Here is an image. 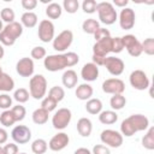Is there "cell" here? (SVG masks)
<instances>
[{"label": "cell", "mask_w": 154, "mask_h": 154, "mask_svg": "<svg viewBox=\"0 0 154 154\" xmlns=\"http://www.w3.org/2000/svg\"><path fill=\"white\" fill-rule=\"evenodd\" d=\"M149 128V119L144 114H131L120 124V134L123 137H131L136 132L146 131Z\"/></svg>", "instance_id": "obj_1"}, {"label": "cell", "mask_w": 154, "mask_h": 154, "mask_svg": "<svg viewBox=\"0 0 154 154\" xmlns=\"http://www.w3.org/2000/svg\"><path fill=\"white\" fill-rule=\"evenodd\" d=\"M23 34V25L19 22H13L6 24L2 31L0 32V43L4 46H13Z\"/></svg>", "instance_id": "obj_2"}, {"label": "cell", "mask_w": 154, "mask_h": 154, "mask_svg": "<svg viewBox=\"0 0 154 154\" xmlns=\"http://www.w3.org/2000/svg\"><path fill=\"white\" fill-rule=\"evenodd\" d=\"M47 93V79L43 75H35L29 81V94L35 100H42Z\"/></svg>", "instance_id": "obj_3"}, {"label": "cell", "mask_w": 154, "mask_h": 154, "mask_svg": "<svg viewBox=\"0 0 154 154\" xmlns=\"http://www.w3.org/2000/svg\"><path fill=\"white\" fill-rule=\"evenodd\" d=\"M96 11H97L100 22L106 24V25L113 24L118 18V14H117V11H116L114 6L108 1L99 2L97 7H96Z\"/></svg>", "instance_id": "obj_4"}, {"label": "cell", "mask_w": 154, "mask_h": 154, "mask_svg": "<svg viewBox=\"0 0 154 154\" xmlns=\"http://www.w3.org/2000/svg\"><path fill=\"white\" fill-rule=\"evenodd\" d=\"M43 65H45V69L51 72L61 71V70L69 67L65 53L64 54H52V55L46 57L43 59Z\"/></svg>", "instance_id": "obj_5"}, {"label": "cell", "mask_w": 154, "mask_h": 154, "mask_svg": "<svg viewBox=\"0 0 154 154\" xmlns=\"http://www.w3.org/2000/svg\"><path fill=\"white\" fill-rule=\"evenodd\" d=\"M100 140L101 142L111 148H119L123 144L124 137L119 131L112 130V129H106L101 132L100 135Z\"/></svg>", "instance_id": "obj_6"}, {"label": "cell", "mask_w": 154, "mask_h": 154, "mask_svg": "<svg viewBox=\"0 0 154 154\" xmlns=\"http://www.w3.org/2000/svg\"><path fill=\"white\" fill-rule=\"evenodd\" d=\"M71 118H72V113L69 108L65 107L59 108L52 117V125L57 130H64L70 124Z\"/></svg>", "instance_id": "obj_7"}, {"label": "cell", "mask_w": 154, "mask_h": 154, "mask_svg": "<svg viewBox=\"0 0 154 154\" xmlns=\"http://www.w3.org/2000/svg\"><path fill=\"white\" fill-rule=\"evenodd\" d=\"M129 82L131 87L136 90H146L149 88V78L147 73L142 70H134L129 76Z\"/></svg>", "instance_id": "obj_8"}, {"label": "cell", "mask_w": 154, "mask_h": 154, "mask_svg": "<svg viewBox=\"0 0 154 154\" xmlns=\"http://www.w3.org/2000/svg\"><path fill=\"white\" fill-rule=\"evenodd\" d=\"M122 42H123V47L128 51V53L134 57V58H137L142 54V46H141V42L138 41V38L135 36V35H131V34H128V35H124L122 37Z\"/></svg>", "instance_id": "obj_9"}, {"label": "cell", "mask_w": 154, "mask_h": 154, "mask_svg": "<svg viewBox=\"0 0 154 154\" xmlns=\"http://www.w3.org/2000/svg\"><path fill=\"white\" fill-rule=\"evenodd\" d=\"M73 41V32L71 30H63L57 37L53 38V49L57 52L66 51Z\"/></svg>", "instance_id": "obj_10"}, {"label": "cell", "mask_w": 154, "mask_h": 154, "mask_svg": "<svg viewBox=\"0 0 154 154\" xmlns=\"http://www.w3.org/2000/svg\"><path fill=\"white\" fill-rule=\"evenodd\" d=\"M37 35H38V38L45 43L53 41V38H54V24L49 19L41 20L38 24Z\"/></svg>", "instance_id": "obj_11"}, {"label": "cell", "mask_w": 154, "mask_h": 154, "mask_svg": "<svg viewBox=\"0 0 154 154\" xmlns=\"http://www.w3.org/2000/svg\"><path fill=\"white\" fill-rule=\"evenodd\" d=\"M103 66L106 67V70L112 75V76H120L124 72L125 69V64L120 58L117 57H106L105 61H103Z\"/></svg>", "instance_id": "obj_12"}, {"label": "cell", "mask_w": 154, "mask_h": 154, "mask_svg": "<svg viewBox=\"0 0 154 154\" xmlns=\"http://www.w3.org/2000/svg\"><path fill=\"white\" fill-rule=\"evenodd\" d=\"M11 137L17 144H25L31 140V130L25 125H17L12 129Z\"/></svg>", "instance_id": "obj_13"}, {"label": "cell", "mask_w": 154, "mask_h": 154, "mask_svg": "<svg viewBox=\"0 0 154 154\" xmlns=\"http://www.w3.org/2000/svg\"><path fill=\"white\" fill-rule=\"evenodd\" d=\"M102 90L106 94H123L125 90V83L120 78H108L102 83Z\"/></svg>", "instance_id": "obj_14"}, {"label": "cell", "mask_w": 154, "mask_h": 154, "mask_svg": "<svg viewBox=\"0 0 154 154\" xmlns=\"http://www.w3.org/2000/svg\"><path fill=\"white\" fill-rule=\"evenodd\" d=\"M136 22L135 11L130 7H124L119 13V25L124 30H130L134 28Z\"/></svg>", "instance_id": "obj_15"}, {"label": "cell", "mask_w": 154, "mask_h": 154, "mask_svg": "<svg viewBox=\"0 0 154 154\" xmlns=\"http://www.w3.org/2000/svg\"><path fill=\"white\" fill-rule=\"evenodd\" d=\"M35 70L34 60L29 57L20 58L16 64V71L20 77H31Z\"/></svg>", "instance_id": "obj_16"}, {"label": "cell", "mask_w": 154, "mask_h": 154, "mask_svg": "<svg viewBox=\"0 0 154 154\" xmlns=\"http://www.w3.org/2000/svg\"><path fill=\"white\" fill-rule=\"evenodd\" d=\"M112 52V37L108 36L106 38L95 41L93 46V55L100 57V58H106L108 53Z\"/></svg>", "instance_id": "obj_17"}, {"label": "cell", "mask_w": 154, "mask_h": 154, "mask_svg": "<svg viewBox=\"0 0 154 154\" xmlns=\"http://www.w3.org/2000/svg\"><path fill=\"white\" fill-rule=\"evenodd\" d=\"M69 142H70V137H69L67 134H65V132H58L57 135H54L49 140L48 148L51 150H53V152H60V150H63L64 148L67 147Z\"/></svg>", "instance_id": "obj_18"}, {"label": "cell", "mask_w": 154, "mask_h": 154, "mask_svg": "<svg viewBox=\"0 0 154 154\" xmlns=\"http://www.w3.org/2000/svg\"><path fill=\"white\" fill-rule=\"evenodd\" d=\"M81 77L85 82H94L99 77V66H96L94 63H87L83 65L81 70Z\"/></svg>", "instance_id": "obj_19"}, {"label": "cell", "mask_w": 154, "mask_h": 154, "mask_svg": "<svg viewBox=\"0 0 154 154\" xmlns=\"http://www.w3.org/2000/svg\"><path fill=\"white\" fill-rule=\"evenodd\" d=\"M61 82L64 84V87H66L67 89H72L73 87L77 85L78 83V76H77V72L72 69H69L66 70L63 76H61Z\"/></svg>", "instance_id": "obj_20"}, {"label": "cell", "mask_w": 154, "mask_h": 154, "mask_svg": "<svg viewBox=\"0 0 154 154\" xmlns=\"http://www.w3.org/2000/svg\"><path fill=\"white\" fill-rule=\"evenodd\" d=\"M93 93H94V89L90 84L88 83H82L79 84L77 88H76V97L78 100H82V101H88L89 99H91L93 96Z\"/></svg>", "instance_id": "obj_21"}, {"label": "cell", "mask_w": 154, "mask_h": 154, "mask_svg": "<svg viewBox=\"0 0 154 154\" xmlns=\"http://www.w3.org/2000/svg\"><path fill=\"white\" fill-rule=\"evenodd\" d=\"M77 131L82 137H89L93 131V124L89 118H79L77 122Z\"/></svg>", "instance_id": "obj_22"}, {"label": "cell", "mask_w": 154, "mask_h": 154, "mask_svg": "<svg viewBox=\"0 0 154 154\" xmlns=\"http://www.w3.org/2000/svg\"><path fill=\"white\" fill-rule=\"evenodd\" d=\"M37 22H38L37 14H36L35 12H31V11H30V12H28V11L24 12V13L22 14V17H20V24H22L23 26L28 28V29L36 26Z\"/></svg>", "instance_id": "obj_23"}, {"label": "cell", "mask_w": 154, "mask_h": 154, "mask_svg": "<svg viewBox=\"0 0 154 154\" xmlns=\"http://www.w3.org/2000/svg\"><path fill=\"white\" fill-rule=\"evenodd\" d=\"M85 111L89 113V114H93V116H96L99 114L101 111H102V102L100 99H89L85 103Z\"/></svg>", "instance_id": "obj_24"}, {"label": "cell", "mask_w": 154, "mask_h": 154, "mask_svg": "<svg viewBox=\"0 0 154 154\" xmlns=\"http://www.w3.org/2000/svg\"><path fill=\"white\" fill-rule=\"evenodd\" d=\"M14 88V81L13 78L8 75V73H5V72H1L0 73V91H11L13 90Z\"/></svg>", "instance_id": "obj_25"}, {"label": "cell", "mask_w": 154, "mask_h": 154, "mask_svg": "<svg viewBox=\"0 0 154 154\" xmlns=\"http://www.w3.org/2000/svg\"><path fill=\"white\" fill-rule=\"evenodd\" d=\"M99 120L101 124L111 125L118 120V114L116 113V111H101L99 113Z\"/></svg>", "instance_id": "obj_26"}, {"label": "cell", "mask_w": 154, "mask_h": 154, "mask_svg": "<svg viewBox=\"0 0 154 154\" xmlns=\"http://www.w3.org/2000/svg\"><path fill=\"white\" fill-rule=\"evenodd\" d=\"M48 117H49V112H47L46 109L43 108H36L34 112H32V122L37 125H43L48 122Z\"/></svg>", "instance_id": "obj_27"}, {"label": "cell", "mask_w": 154, "mask_h": 154, "mask_svg": "<svg viewBox=\"0 0 154 154\" xmlns=\"http://www.w3.org/2000/svg\"><path fill=\"white\" fill-rule=\"evenodd\" d=\"M63 13V7L58 2H51L46 7V16L49 19H58Z\"/></svg>", "instance_id": "obj_28"}, {"label": "cell", "mask_w": 154, "mask_h": 154, "mask_svg": "<svg viewBox=\"0 0 154 154\" xmlns=\"http://www.w3.org/2000/svg\"><path fill=\"white\" fill-rule=\"evenodd\" d=\"M142 146L143 148L148 149V150H153L154 149V128L149 126L147 129L146 135L142 137Z\"/></svg>", "instance_id": "obj_29"}, {"label": "cell", "mask_w": 154, "mask_h": 154, "mask_svg": "<svg viewBox=\"0 0 154 154\" xmlns=\"http://www.w3.org/2000/svg\"><path fill=\"white\" fill-rule=\"evenodd\" d=\"M99 28H100V23L94 18H88L82 23V29L85 34L94 35Z\"/></svg>", "instance_id": "obj_30"}, {"label": "cell", "mask_w": 154, "mask_h": 154, "mask_svg": "<svg viewBox=\"0 0 154 154\" xmlns=\"http://www.w3.org/2000/svg\"><path fill=\"white\" fill-rule=\"evenodd\" d=\"M48 149V143L43 138H36L31 143V152L34 154H45Z\"/></svg>", "instance_id": "obj_31"}, {"label": "cell", "mask_w": 154, "mask_h": 154, "mask_svg": "<svg viewBox=\"0 0 154 154\" xmlns=\"http://www.w3.org/2000/svg\"><path fill=\"white\" fill-rule=\"evenodd\" d=\"M125 105H126V99H125V96L123 94H116L109 100V106H111V108L113 111L122 109Z\"/></svg>", "instance_id": "obj_32"}, {"label": "cell", "mask_w": 154, "mask_h": 154, "mask_svg": "<svg viewBox=\"0 0 154 154\" xmlns=\"http://www.w3.org/2000/svg\"><path fill=\"white\" fill-rule=\"evenodd\" d=\"M0 123L1 125H4L5 128H8V126H12L14 123H16V119L11 112V109H5L1 114H0Z\"/></svg>", "instance_id": "obj_33"}, {"label": "cell", "mask_w": 154, "mask_h": 154, "mask_svg": "<svg viewBox=\"0 0 154 154\" xmlns=\"http://www.w3.org/2000/svg\"><path fill=\"white\" fill-rule=\"evenodd\" d=\"M48 96L52 97L54 101L60 102V101L65 97V90H64L61 87H59V85H54V87H52V88L49 89Z\"/></svg>", "instance_id": "obj_34"}, {"label": "cell", "mask_w": 154, "mask_h": 154, "mask_svg": "<svg viewBox=\"0 0 154 154\" xmlns=\"http://www.w3.org/2000/svg\"><path fill=\"white\" fill-rule=\"evenodd\" d=\"M29 97H30V94H29V91H28L25 88H18V89H16L14 93H13V99H14L18 103H24V102H26V101L29 100Z\"/></svg>", "instance_id": "obj_35"}, {"label": "cell", "mask_w": 154, "mask_h": 154, "mask_svg": "<svg viewBox=\"0 0 154 154\" xmlns=\"http://www.w3.org/2000/svg\"><path fill=\"white\" fill-rule=\"evenodd\" d=\"M0 18H1V20H4L7 24H10V23H13L14 22L16 13H14V11L11 7H5L0 12Z\"/></svg>", "instance_id": "obj_36"}, {"label": "cell", "mask_w": 154, "mask_h": 154, "mask_svg": "<svg viewBox=\"0 0 154 154\" xmlns=\"http://www.w3.org/2000/svg\"><path fill=\"white\" fill-rule=\"evenodd\" d=\"M11 112H12V114H13L16 122H22V120L25 118V116H26V109H25V107L22 106L20 103H18L17 106H13V107L11 108Z\"/></svg>", "instance_id": "obj_37"}, {"label": "cell", "mask_w": 154, "mask_h": 154, "mask_svg": "<svg viewBox=\"0 0 154 154\" xmlns=\"http://www.w3.org/2000/svg\"><path fill=\"white\" fill-rule=\"evenodd\" d=\"M78 7H79L78 0H64V2H63V8L67 13H70V14L76 13L77 10H78Z\"/></svg>", "instance_id": "obj_38"}, {"label": "cell", "mask_w": 154, "mask_h": 154, "mask_svg": "<svg viewBox=\"0 0 154 154\" xmlns=\"http://www.w3.org/2000/svg\"><path fill=\"white\" fill-rule=\"evenodd\" d=\"M142 46V53L144 52L147 55H153L154 54V38L148 37L143 42H141Z\"/></svg>", "instance_id": "obj_39"}, {"label": "cell", "mask_w": 154, "mask_h": 154, "mask_svg": "<svg viewBox=\"0 0 154 154\" xmlns=\"http://www.w3.org/2000/svg\"><path fill=\"white\" fill-rule=\"evenodd\" d=\"M57 105H58V102L54 101V100H53L52 97H49V96L43 97L42 101H41V108L46 109L47 112H52V111H54L55 107H57Z\"/></svg>", "instance_id": "obj_40"}, {"label": "cell", "mask_w": 154, "mask_h": 154, "mask_svg": "<svg viewBox=\"0 0 154 154\" xmlns=\"http://www.w3.org/2000/svg\"><path fill=\"white\" fill-rule=\"evenodd\" d=\"M96 7H97V2L95 0H84L82 2V10L85 13L91 14V13L96 12Z\"/></svg>", "instance_id": "obj_41"}, {"label": "cell", "mask_w": 154, "mask_h": 154, "mask_svg": "<svg viewBox=\"0 0 154 154\" xmlns=\"http://www.w3.org/2000/svg\"><path fill=\"white\" fill-rule=\"evenodd\" d=\"M30 55H31V59H36V60L45 59L46 58V49L42 46H36L31 49Z\"/></svg>", "instance_id": "obj_42"}, {"label": "cell", "mask_w": 154, "mask_h": 154, "mask_svg": "<svg viewBox=\"0 0 154 154\" xmlns=\"http://www.w3.org/2000/svg\"><path fill=\"white\" fill-rule=\"evenodd\" d=\"M12 106V97L8 94H0V108L8 109Z\"/></svg>", "instance_id": "obj_43"}, {"label": "cell", "mask_w": 154, "mask_h": 154, "mask_svg": "<svg viewBox=\"0 0 154 154\" xmlns=\"http://www.w3.org/2000/svg\"><path fill=\"white\" fill-rule=\"evenodd\" d=\"M123 49H124V47H123L122 37H119V36L112 37V53L117 54V53H120Z\"/></svg>", "instance_id": "obj_44"}, {"label": "cell", "mask_w": 154, "mask_h": 154, "mask_svg": "<svg viewBox=\"0 0 154 154\" xmlns=\"http://www.w3.org/2000/svg\"><path fill=\"white\" fill-rule=\"evenodd\" d=\"M65 55H66V59H67V66L69 67H72V66H75V65L78 64L79 57H78L77 53H75V52H67V53H65Z\"/></svg>", "instance_id": "obj_45"}, {"label": "cell", "mask_w": 154, "mask_h": 154, "mask_svg": "<svg viewBox=\"0 0 154 154\" xmlns=\"http://www.w3.org/2000/svg\"><path fill=\"white\" fill-rule=\"evenodd\" d=\"M2 154H18V146L17 143H6L2 147Z\"/></svg>", "instance_id": "obj_46"}, {"label": "cell", "mask_w": 154, "mask_h": 154, "mask_svg": "<svg viewBox=\"0 0 154 154\" xmlns=\"http://www.w3.org/2000/svg\"><path fill=\"white\" fill-rule=\"evenodd\" d=\"M108 36H111L109 30H108V29H106V28H101V26H100V28L96 30V32L94 34V38H95V41H99V40L106 38V37H108Z\"/></svg>", "instance_id": "obj_47"}, {"label": "cell", "mask_w": 154, "mask_h": 154, "mask_svg": "<svg viewBox=\"0 0 154 154\" xmlns=\"http://www.w3.org/2000/svg\"><path fill=\"white\" fill-rule=\"evenodd\" d=\"M91 154H111V150L105 144H95L93 147Z\"/></svg>", "instance_id": "obj_48"}, {"label": "cell", "mask_w": 154, "mask_h": 154, "mask_svg": "<svg viewBox=\"0 0 154 154\" xmlns=\"http://www.w3.org/2000/svg\"><path fill=\"white\" fill-rule=\"evenodd\" d=\"M20 5L24 10H28V12H30V10H34L37 6V0H22Z\"/></svg>", "instance_id": "obj_49"}, {"label": "cell", "mask_w": 154, "mask_h": 154, "mask_svg": "<svg viewBox=\"0 0 154 154\" xmlns=\"http://www.w3.org/2000/svg\"><path fill=\"white\" fill-rule=\"evenodd\" d=\"M7 140H8V132L4 128H0V146L6 143Z\"/></svg>", "instance_id": "obj_50"}, {"label": "cell", "mask_w": 154, "mask_h": 154, "mask_svg": "<svg viewBox=\"0 0 154 154\" xmlns=\"http://www.w3.org/2000/svg\"><path fill=\"white\" fill-rule=\"evenodd\" d=\"M128 4H129V0H113V4H112V5H114V6H117V7L124 8V7H126Z\"/></svg>", "instance_id": "obj_51"}, {"label": "cell", "mask_w": 154, "mask_h": 154, "mask_svg": "<svg viewBox=\"0 0 154 154\" xmlns=\"http://www.w3.org/2000/svg\"><path fill=\"white\" fill-rule=\"evenodd\" d=\"M73 154H91V152L88 149V148H84V147H81V148H77L75 150Z\"/></svg>", "instance_id": "obj_52"}, {"label": "cell", "mask_w": 154, "mask_h": 154, "mask_svg": "<svg viewBox=\"0 0 154 154\" xmlns=\"http://www.w3.org/2000/svg\"><path fill=\"white\" fill-rule=\"evenodd\" d=\"M4 55H5V49H4L2 45H0V60L4 58Z\"/></svg>", "instance_id": "obj_53"}, {"label": "cell", "mask_w": 154, "mask_h": 154, "mask_svg": "<svg viewBox=\"0 0 154 154\" xmlns=\"http://www.w3.org/2000/svg\"><path fill=\"white\" fill-rule=\"evenodd\" d=\"M2 29H4V26H2V20H1V18H0V32L2 31Z\"/></svg>", "instance_id": "obj_54"}, {"label": "cell", "mask_w": 154, "mask_h": 154, "mask_svg": "<svg viewBox=\"0 0 154 154\" xmlns=\"http://www.w3.org/2000/svg\"><path fill=\"white\" fill-rule=\"evenodd\" d=\"M0 154H2V147L0 146Z\"/></svg>", "instance_id": "obj_55"}, {"label": "cell", "mask_w": 154, "mask_h": 154, "mask_svg": "<svg viewBox=\"0 0 154 154\" xmlns=\"http://www.w3.org/2000/svg\"><path fill=\"white\" fill-rule=\"evenodd\" d=\"M1 72H2V69H1V66H0V73H1Z\"/></svg>", "instance_id": "obj_56"}, {"label": "cell", "mask_w": 154, "mask_h": 154, "mask_svg": "<svg viewBox=\"0 0 154 154\" xmlns=\"http://www.w3.org/2000/svg\"><path fill=\"white\" fill-rule=\"evenodd\" d=\"M18 154H26V153H18Z\"/></svg>", "instance_id": "obj_57"}]
</instances>
